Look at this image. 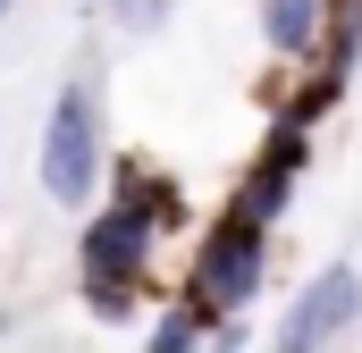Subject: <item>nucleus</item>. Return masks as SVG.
<instances>
[{
	"label": "nucleus",
	"instance_id": "nucleus-1",
	"mask_svg": "<svg viewBox=\"0 0 362 353\" xmlns=\"http://www.w3.org/2000/svg\"><path fill=\"white\" fill-rule=\"evenodd\" d=\"M152 236H160V219L152 210H135V202H101V219L85 227V244H76V286H85V303L101 320H127L135 311V294H144V269H152Z\"/></svg>",
	"mask_w": 362,
	"mask_h": 353
},
{
	"label": "nucleus",
	"instance_id": "nucleus-2",
	"mask_svg": "<svg viewBox=\"0 0 362 353\" xmlns=\"http://www.w3.org/2000/svg\"><path fill=\"white\" fill-rule=\"evenodd\" d=\"M262 269H270V227H253V219L228 210V219L202 236V253H194L185 311H194V320H236V311L262 294Z\"/></svg>",
	"mask_w": 362,
	"mask_h": 353
},
{
	"label": "nucleus",
	"instance_id": "nucleus-3",
	"mask_svg": "<svg viewBox=\"0 0 362 353\" xmlns=\"http://www.w3.org/2000/svg\"><path fill=\"white\" fill-rule=\"evenodd\" d=\"M34 169H42V193H51V202H68V210L93 202V185H101V109H93L85 85H68L59 101H51Z\"/></svg>",
	"mask_w": 362,
	"mask_h": 353
},
{
	"label": "nucleus",
	"instance_id": "nucleus-4",
	"mask_svg": "<svg viewBox=\"0 0 362 353\" xmlns=\"http://www.w3.org/2000/svg\"><path fill=\"white\" fill-rule=\"evenodd\" d=\"M354 311H362V277H354L346 261H329L303 294H295V303H286V320H278L270 353H320L346 320H354Z\"/></svg>",
	"mask_w": 362,
	"mask_h": 353
},
{
	"label": "nucleus",
	"instance_id": "nucleus-5",
	"mask_svg": "<svg viewBox=\"0 0 362 353\" xmlns=\"http://www.w3.org/2000/svg\"><path fill=\"white\" fill-rule=\"evenodd\" d=\"M312 169V135H295V126H270V143L253 152V169H245V185H236V219H253V227H270L278 210L295 202V176Z\"/></svg>",
	"mask_w": 362,
	"mask_h": 353
},
{
	"label": "nucleus",
	"instance_id": "nucleus-6",
	"mask_svg": "<svg viewBox=\"0 0 362 353\" xmlns=\"http://www.w3.org/2000/svg\"><path fill=\"white\" fill-rule=\"evenodd\" d=\"M320 8H329V0H262V34H270V51H286V59L320 51Z\"/></svg>",
	"mask_w": 362,
	"mask_h": 353
},
{
	"label": "nucleus",
	"instance_id": "nucleus-7",
	"mask_svg": "<svg viewBox=\"0 0 362 353\" xmlns=\"http://www.w3.org/2000/svg\"><path fill=\"white\" fill-rule=\"evenodd\" d=\"M354 59H362V0H337V8H320V76L346 85Z\"/></svg>",
	"mask_w": 362,
	"mask_h": 353
},
{
	"label": "nucleus",
	"instance_id": "nucleus-8",
	"mask_svg": "<svg viewBox=\"0 0 362 353\" xmlns=\"http://www.w3.org/2000/svg\"><path fill=\"white\" fill-rule=\"evenodd\" d=\"M194 345H202V320H194V311L177 303V311L152 328V345H144V353H194Z\"/></svg>",
	"mask_w": 362,
	"mask_h": 353
},
{
	"label": "nucleus",
	"instance_id": "nucleus-9",
	"mask_svg": "<svg viewBox=\"0 0 362 353\" xmlns=\"http://www.w3.org/2000/svg\"><path fill=\"white\" fill-rule=\"evenodd\" d=\"M127 8H144V17H152V8H160V0H127Z\"/></svg>",
	"mask_w": 362,
	"mask_h": 353
},
{
	"label": "nucleus",
	"instance_id": "nucleus-10",
	"mask_svg": "<svg viewBox=\"0 0 362 353\" xmlns=\"http://www.w3.org/2000/svg\"><path fill=\"white\" fill-rule=\"evenodd\" d=\"M0 17H8V0H0Z\"/></svg>",
	"mask_w": 362,
	"mask_h": 353
},
{
	"label": "nucleus",
	"instance_id": "nucleus-11",
	"mask_svg": "<svg viewBox=\"0 0 362 353\" xmlns=\"http://www.w3.org/2000/svg\"><path fill=\"white\" fill-rule=\"evenodd\" d=\"M0 328H8V311H0Z\"/></svg>",
	"mask_w": 362,
	"mask_h": 353
}]
</instances>
